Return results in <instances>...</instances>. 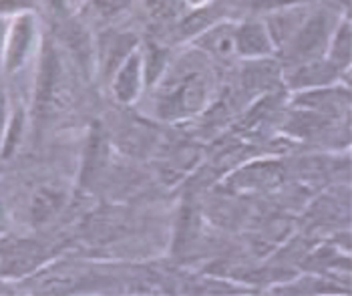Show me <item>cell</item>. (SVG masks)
Listing matches in <instances>:
<instances>
[{"label": "cell", "instance_id": "1", "mask_svg": "<svg viewBox=\"0 0 352 296\" xmlns=\"http://www.w3.org/2000/svg\"><path fill=\"white\" fill-rule=\"evenodd\" d=\"M328 34H330V19L322 12H316L312 17L308 14L298 30L294 32V36L286 43L290 56L302 63L318 59L328 45Z\"/></svg>", "mask_w": 352, "mask_h": 296}, {"label": "cell", "instance_id": "18", "mask_svg": "<svg viewBox=\"0 0 352 296\" xmlns=\"http://www.w3.org/2000/svg\"><path fill=\"white\" fill-rule=\"evenodd\" d=\"M191 2H195V4H199V2H204V0H191Z\"/></svg>", "mask_w": 352, "mask_h": 296}, {"label": "cell", "instance_id": "13", "mask_svg": "<svg viewBox=\"0 0 352 296\" xmlns=\"http://www.w3.org/2000/svg\"><path fill=\"white\" fill-rule=\"evenodd\" d=\"M302 2H308V0H254V6L260 10H280L288 6H298Z\"/></svg>", "mask_w": 352, "mask_h": 296}, {"label": "cell", "instance_id": "7", "mask_svg": "<svg viewBox=\"0 0 352 296\" xmlns=\"http://www.w3.org/2000/svg\"><path fill=\"white\" fill-rule=\"evenodd\" d=\"M340 71V67L332 61H322V59H312L306 61L298 71H296V85L300 87H308V85H324L330 83L336 73Z\"/></svg>", "mask_w": 352, "mask_h": 296}, {"label": "cell", "instance_id": "16", "mask_svg": "<svg viewBox=\"0 0 352 296\" xmlns=\"http://www.w3.org/2000/svg\"><path fill=\"white\" fill-rule=\"evenodd\" d=\"M4 121H6V111H4V99L0 97V143H2V135H4Z\"/></svg>", "mask_w": 352, "mask_h": 296}, {"label": "cell", "instance_id": "17", "mask_svg": "<svg viewBox=\"0 0 352 296\" xmlns=\"http://www.w3.org/2000/svg\"><path fill=\"white\" fill-rule=\"evenodd\" d=\"M60 2L63 0H49V4H53V6H60Z\"/></svg>", "mask_w": 352, "mask_h": 296}, {"label": "cell", "instance_id": "3", "mask_svg": "<svg viewBox=\"0 0 352 296\" xmlns=\"http://www.w3.org/2000/svg\"><path fill=\"white\" fill-rule=\"evenodd\" d=\"M32 43H34V21L30 14L25 12L12 23L10 30L6 32L2 63L8 73H14L16 69L25 65L28 53L32 49Z\"/></svg>", "mask_w": 352, "mask_h": 296}, {"label": "cell", "instance_id": "4", "mask_svg": "<svg viewBox=\"0 0 352 296\" xmlns=\"http://www.w3.org/2000/svg\"><path fill=\"white\" fill-rule=\"evenodd\" d=\"M236 51L245 56H268L274 53L268 28L260 23H245L236 28Z\"/></svg>", "mask_w": 352, "mask_h": 296}, {"label": "cell", "instance_id": "14", "mask_svg": "<svg viewBox=\"0 0 352 296\" xmlns=\"http://www.w3.org/2000/svg\"><path fill=\"white\" fill-rule=\"evenodd\" d=\"M32 6V0H0V14L6 12H21Z\"/></svg>", "mask_w": 352, "mask_h": 296}, {"label": "cell", "instance_id": "8", "mask_svg": "<svg viewBox=\"0 0 352 296\" xmlns=\"http://www.w3.org/2000/svg\"><path fill=\"white\" fill-rule=\"evenodd\" d=\"M199 45L204 49H208L210 53L219 54V56H228L236 51V28L232 25H217L208 30L201 39Z\"/></svg>", "mask_w": 352, "mask_h": 296}, {"label": "cell", "instance_id": "12", "mask_svg": "<svg viewBox=\"0 0 352 296\" xmlns=\"http://www.w3.org/2000/svg\"><path fill=\"white\" fill-rule=\"evenodd\" d=\"M163 67H165V53L157 51V49H151L149 59H147V81H153L160 73H163Z\"/></svg>", "mask_w": 352, "mask_h": 296}, {"label": "cell", "instance_id": "6", "mask_svg": "<svg viewBox=\"0 0 352 296\" xmlns=\"http://www.w3.org/2000/svg\"><path fill=\"white\" fill-rule=\"evenodd\" d=\"M58 81V61L54 56L53 49H47L41 61V71L36 79V107L38 111L49 109L54 97V89Z\"/></svg>", "mask_w": 352, "mask_h": 296}, {"label": "cell", "instance_id": "10", "mask_svg": "<svg viewBox=\"0 0 352 296\" xmlns=\"http://www.w3.org/2000/svg\"><path fill=\"white\" fill-rule=\"evenodd\" d=\"M21 131H23V113H16L12 119H10V125L6 129V135L2 139V158H8L16 143H19V137H21Z\"/></svg>", "mask_w": 352, "mask_h": 296}, {"label": "cell", "instance_id": "2", "mask_svg": "<svg viewBox=\"0 0 352 296\" xmlns=\"http://www.w3.org/2000/svg\"><path fill=\"white\" fill-rule=\"evenodd\" d=\"M204 95H206L204 79L199 77V73L190 71L167 83L163 91L162 107L171 109L173 113H190L199 109Z\"/></svg>", "mask_w": 352, "mask_h": 296}, {"label": "cell", "instance_id": "5", "mask_svg": "<svg viewBox=\"0 0 352 296\" xmlns=\"http://www.w3.org/2000/svg\"><path fill=\"white\" fill-rule=\"evenodd\" d=\"M141 89V59L139 54H127V59L119 65L113 81V91L121 103L135 101Z\"/></svg>", "mask_w": 352, "mask_h": 296}, {"label": "cell", "instance_id": "15", "mask_svg": "<svg viewBox=\"0 0 352 296\" xmlns=\"http://www.w3.org/2000/svg\"><path fill=\"white\" fill-rule=\"evenodd\" d=\"M4 43H6V23L0 19V65H2V54H4Z\"/></svg>", "mask_w": 352, "mask_h": 296}, {"label": "cell", "instance_id": "11", "mask_svg": "<svg viewBox=\"0 0 352 296\" xmlns=\"http://www.w3.org/2000/svg\"><path fill=\"white\" fill-rule=\"evenodd\" d=\"M133 0H93L95 8L103 14V17H115L119 12H123L127 6H131Z\"/></svg>", "mask_w": 352, "mask_h": 296}, {"label": "cell", "instance_id": "9", "mask_svg": "<svg viewBox=\"0 0 352 296\" xmlns=\"http://www.w3.org/2000/svg\"><path fill=\"white\" fill-rule=\"evenodd\" d=\"M349 59H351V28H349V23H344L342 28L338 30L336 41L332 43L330 61L340 67L342 63H349Z\"/></svg>", "mask_w": 352, "mask_h": 296}]
</instances>
